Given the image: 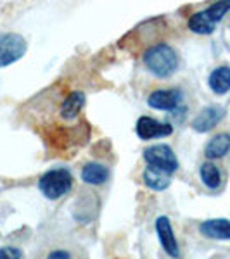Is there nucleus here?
Here are the masks:
<instances>
[{
    "label": "nucleus",
    "instance_id": "1",
    "mask_svg": "<svg viewBox=\"0 0 230 259\" xmlns=\"http://www.w3.org/2000/svg\"><path fill=\"white\" fill-rule=\"evenodd\" d=\"M144 64L154 76L170 78L178 69V56L170 45L160 44L144 54Z\"/></svg>",
    "mask_w": 230,
    "mask_h": 259
},
{
    "label": "nucleus",
    "instance_id": "2",
    "mask_svg": "<svg viewBox=\"0 0 230 259\" xmlns=\"http://www.w3.org/2000/svg\"><path fill=\"white\" fill-rule=\"evenodd\" d=\"M73 187V177L68 169L57 168L44 173L39 180V189L50 200H57L66 195Z\"/></svg>",
    "mask_w": 230,
    "mask_h": 259
},
{
    "label": "nucleus",
    "instance_id": "3",
    "mask_svg": "<svg viewBox=\"0 0 230 259\" xmlns=\"http://www.w3.org/2000/svg\"><path fill=\"white\" fill-rule=\"evenodd\" d=\"M230 11V0H218L206 11L196 12L189 19V28L199 35H211L216 28V23Z\"/></svg>",
    "mask_w": 230,
    "mask_h": 259
},
{
    "label": "nucleus",
    "instance_id": "4",
    "mask_svg": "<svg viewBox=\"0 0 230 259\" xmlns=\"http://www.w3.org/2000/svg\"><path fill=\"white\" fill-rule=\"evenodd\" d=\"M28 50L26 40L18 33H4L0 35V68H6L19 59H23Z\"/></svg>",
    "mask_w": 230,
    "mask_h": 259
},
{
    "label": "nucleus",
    "instance_id": "5",
    "mask_svg": "<svg viewBox=\"0 0 230 259\" xmlns=\"http://www.w3.org/2000/svg\"><path fill=\"white\" fill-rule=\"evenodd\" d=\"M144 161L152 168L170 175L178 169V159L168 145H150L144 150Z\"/></svg>",
    "mask_w": 230,
    "mask_h": 259
},
{
    "label": "nucleus",
    "instance_id": "6",
    "mask_svg": "<svg viewBox=\"0 0 230 259\" xmlns=\"http://www.w3.org/2000/svg\"><path fill=\"white\" fill-rule=\"evenodd\" d=\"M135 132L142 140H152V139H163V137H170L173 133V126L170 123H161L149 116H142L137 121Z\"/></svg>",
    "mask_w": 230,
    "mask_h": 259
},
{
    "label": "nucleus",
    "instance_id": "7",
    "mask_svg": "<svg viewBox=\"0 0 230 259\" xmlns=\"http://www.w3.org/2000/svg\"><path fill=\"white\" fill-rule=\"evenodd\" d=\"M183 100L182 92L178 89H170V90H156L147 97L149 107L158 111H175L177 107H180Z\"/></svg>",
    "mask_w": 230,
    "mask_h": 259
},
{
    "label": "nucleus",
    "instance_id": "8",
    "mask_svg": "<svg viewBox=\"0 0 230 259\" xmlns=\"http://www.w3.org/2000/svg\"><path fill=\"white\" fill-rule=\"evenodd\" d=\"M156 232H158L161 247L165 249V252L171 257L180 256V249H178L177 237H175V233H173L171 221H170L168 216H160V218L156 220Z\"/></svg>",
    "mask_w": 230,
    "mask_h": 259
},
{
    "label": "nucleus",
    "instance_id": "9",
    "mask_svg": "<svg viewBox=\"0 0 230 259\" xmlns=\"http://www.w3.org/2000/svg\"><path fill=\"white\" fill-rule=\"evenodd\" d=\"M223 116H225L223 107L213 104V106L204 107V109L196 116V119L192 121V128H194L198 133L211 132V130L215 128L221 119H223Z\"/></svg>",
    "mask_w": 230,
    "mask_h": 259
},
{
    "label": "nucleus",
    "instance_id": "10",
    "mask_svg": "<svg viewBox=\"0 0 230 259\" xmlns=\"http://www.w3.org/2000/svg\"><path fill=\"white\" fill-rule=\"evenodd\" d=\"M199 232L208 239L230 240V221L228 220H208L201 223Z\"/></svg>",
    "mask_w": 230,
    "mask_h": 259
},
{
    "label": "nucleus",
    "instance_id": "11",
    "mask_svg": "<svg viewBox=\"0 0 230 259\" xmlns=\"http://www.w3.org/2000/svg\"><path fill=\"white\" fill-rule=\"evenodd\" d=\"M83 106H85V94L82 90L71 92L64 102L61 104V118L62 119H74L82 112Z\"/></svg>",
    "mask_w": 230,
    "mask_h": 259
},
{
    "label": "nucleus",
    "instance_id": "12",
    "mask_svg": "<svg viewBox=\"0 0 230 259\" xmlns=\"http://www.w3.org/2000/svg\"><path fill=\"white\" fill-rule=\"evenodd\" d=\"M144 183L150 190L163 192L171 185V175L165 173V171H161V169L152 168V166H147L144 171Z\"/></svg>",
    "mask_w": 230,
    "mask_h": 259
},
{
    "label": "nucleus",
    "instance_id": "13",
    "mask_svg": "<svg viewBox=\"0 0 230 259\" xmlns=\"http://www.w3.org/2000/svg\"><path fill=\"white\" fill-rule=\"evenodd\" d=\"M228 150H230V135L228 133H220V135H215L206 144L204 156L208 159H220V157L227 156Z\"/></svg>",
    "mask_w": 230,
    "mask_h": 259
},
{
    "label": "nucleus",
    "instance_id": "14",
    "mask_svg": "<svg viewBox=\"0 0 230 259\" xmlns=\"http://www.w3.org/2000/svg\"><path fill=\"white\" fill-rule=\"evenodd\" d=\"M82 180L89 185H102L109 180V169L100 162H89L82 169Z\"/></svg>",
    "mask_w": 230,
    "mask_h": 259
},
{
    "label": "nucleus",
    "instance_id": "15",
    "mask_svg": "<svg viewBox=\"0 0 230 259\" xmlns=\"http://www.w3.org/2000/svg\"><path fill=\"white\" fill-rule=\"evenodd\" d=\"M210 89L216 95H223L230 90V68L228 66H220L210 74Z\"/></svg>",
    "mask_w": 230,
    "mask_h": 259
},
{
    "label": "nucleus",
    "instance_id": "16",
    "mask_svg": "<svg viewBox=\"0 0 230 259\" xmlns=\"http://www.w3.org/2000/svg\"><path fill=\"white\" fill-rule=\"evenodd\" d=\"M199 175H201V180H203V183L208 187V189H211V190H215V189H218L220 187V183H221V173H220V169L216 168L213 162H204L203 166H201V171H199Z\"/></svg>",
    "mask_w": 230,
    "mask_h": 259
},
{
    "label": "nucleus",
    "instance_id": "17",
    "mask_svg": "<svg viewBox=\"0 0 230 259\" xmlns=\"http://www.w3.org/2000/svg\"><path fill=\"white\" fill-rule=\"evenodd\" d=\"M21 259L23 257V250L18 247H2L0 249V259Z\"/></svg>",
    "mask_w": 230,
    "mask_h": 259
},
{
    "label": "nucleus",
    "instance_id": "18",
    "mask_svg": "<svg viewBox=\"0 0 230 259\" xmlns=\"http://www.w3.org/2000/svg\"><path fill=\"white\" fill-rule=\"evenodd\" d=\"M50 259H68L71 257L69 252H66V250H52V252L49 254Z\"/></svg>",
    "mask_w": 230,
    "mask_h": 259
}]
</instances>
